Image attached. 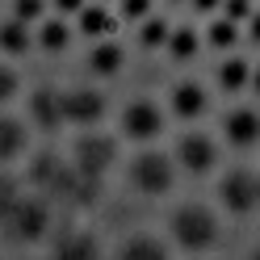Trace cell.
Segmentation results:
<instances>
[{
  "instance_id": "1",
  "label": "cell",
  "mask_w": 260,
  "mask_h": 260,
  "mask_svg": "<svg viewBox=\"0 0 260 260\" xmlns=\"http://www.w3.org/2000/svg\"><path fill=\"white\" fill-rule=\"evenodd\" d=\"M168 226H172V239L181 243L185 252H206V248H214V243H218V218L210 214L206 206H198V202L176 206L172 218H168Z\"/></svg>"
},
{
  "instance_id": "2",
  "label": "cell",
  "mask_w": 260,
  "mask_h": 260,
  "mask_svg": "<svg viewBox=\"0 0 260 260\" xmlns=\"http://www.w3.org/2000/svg\"><path fill=\"white\" fill-rule=\"evenodd\" d=\"M0 222H5L9 239H17V243H34V239L46 235V226H51V210H46L42 198H25V193H21V202L13 206Z\"/></svg>"
},
{
  "instance_id": "3",
  "label": "cell",
  "mask_w": 260,
  "mask_h": 260,
  "mask_svg": "<svg viewBox=\"0 0 260 260\" xmlns=\"http://www.w3.org/2000/svg\"><path fill=\"white\" fill-rule=\"evenodd\" d=\"M130 185H135L139 193H147V198H159V193H168L172 181H176V168H172V159L164 151H143L135 155V164H130Z\"/></svg>"
},
{
  "instance_id": "4",
  "label": "cell",
  "mask_w": 260,
  "mask_h": 260,
  "mask_svg": "<svg viewBox=\"0 0 260 260\" xmlns=\"http://www.w3.org/2000/svg\"><path fill=\"white\" fill-rule=\"evenodd\" d=\"M118 159V143H113V135H84L76 143V172L88 176V181H101V172Z\"/></svg>"
},
{
  "instance_id": "5",
  "label": "cell",
  "mask_w": 260,
  "mask_h": 260,
  "mask_svg": "<svg viewBox=\"0 0 260 260\" xmlns=\"http://www.w3.org/2000/svg\"><path fill=\"white\" fill-rule=\"evenodd\" d=\"M218 193H222V206L231 214H248V210L260 206V176H252L248 168H231L222 176Z\"/></svg>"
},
{
  "instance_id": "6",
  "label": "cell",
  "mask_w": 260,
  "mask_h": 260,
  "mask_svg": "<svg viewBox=\"0 0 260 260\" xmlns=\"http://www.w3.org/2000/svg\"><path fill=\"white\" fill-rule=\"evenodd\" d=\"M159 130H164V109H159L155 101H147V96H139V101H130L122 109V135L135 139V143H147L155 139Z\"/></svg>"
},
{
  "instance_id": "7",
  "label": "cell",
  "mask_w": 260,
  "mask_h": 260,
  "mask_svg": "<svg viewBox=\"0 0 260 260\" xmlns=\"http://www.w3.org/2000/svg\"><path fill=\"white\" fill-rule=\"evenodd\" d=\"M59 96H63V122L68 126H96L105 118V109H109L96 88H68Z\"/></svg>"
},
{
  "instance_id": "8",
  "label": "cell",
  "mask_w": 260,
  "mask_h": 260,
  "mask_svg": "<svg viewBox=\"0 0 260 260\" xmlns=\"http://www.w3.org/2000/svg\"><path fill=\"white\" fill-rule=\"evenodd\" d=\"M176 159H181V168H189V172H210L214 159H218V147H214L210 135L189 130V135H181V143H176Z\"/></svg>"
},
{
  "instance_id": "9",
  "label": "cell",
  "mask_w": 260,
  "mask_h": 260,
  "mask_svg": "<svg viewBox=\"0 0 260 260\" xmlns=\"http://www.w3.org/2000/svg\"><path fill=\"white\" fill-rule=\"evenodd\" d=\"M222 139L231 143V147H239V151L256 147L260 143V113L256 109H231L222 118Z\"/></svg>"
},
{
  "instance_id": "10",
  "label": "cell",
  "mask_w": 260,
  "mask_h": 260,
  "mask_svg": "<svg viewBox=\"0 0 260 260\" xmlns=\"http://www.w3.org/2000/svg\"><path fill=\"white\" fill-rule=\"evenodd\" d=\"M51 260H101V243H96L88 231H68L55 239Z\"/></svg>"
},
{
  "instance_id": "11",
  "label": "cell",
  "mask_w": 260,
  "mask_h": 260,
  "mask_svg": "<svg viewBox=\"0 0 260 260\" xmlns=\"http://www.w3.org/2000/svg\"><path fill=\"white\" fill-rule=\"evenodd\" d=\"M29 118H34V126H42V130H59L63 126V96L55 88H38L34 96H29Z\"/></svg>"
},
{
  "instance_id": "12",
  "label": "cell",
  "mask_w": 260,
  "mask_h": 260,
  "mask_svg": "<svg viewBox=\"0 0 260 260\" xmlns=\"http://www.w3.org/2000/svg\"><path fill=\"white\" fill-rule=\"evenodd\" d=\"M210 109V96H206V88L202 84H193V80H181V84L172 88V113L176 118H202V113Z\"/></svg>"
},
{
  "instance_id": "13",
  "label": "cell",
  "mask_w": 260,
  "mask_h": 260,
  "mask_svg": "<svg viewBox=\"0 0 260 260\" xmlns=\"http://www.w3.org/2000/svg\"><path fill=\"white\" fill-rule=\"evenodd\" d=\"M29 147V135L17 118H9V113H0V164H13L21 151Z\"/></svg>"
},
{
  "instance_id": "14",
  "label": "cell",
  "mask_w": 260,
  "mask_h": 260,
  "mask_svg": "<svg viewBox=\"0 0 260 260\" xmlns=\"http://www.w3.org/2000/svg\"><path fill=\"white\" fill-rule=\"evenodd\" d=\"M118 260H168V243L155 235H130L118 248Z\"/></svg>"
},
{
  "instance_id": "15",
  "label": "cell",
  "mask_w": 260,
  "mask_h": 260,
  "mask_svg": "<svg viewBox=\"0 0 260 260\" xmlns=\"http://www.w3.org/2000/svg\"><path fill=\"white\" fill-rule=\"evenodd\" d=\"M122 63H126V51H122L118 42H96L92 55H88V68H92L96 76H118Z\"/></svg>"
},
{
  "instance_id": "16",
  "label": "cell",
  "mask_w": 260,
  "mask_h": 260,
  "mask_svg": "<svg viewBox=\"0 0 260 260\" xmlns=\"http://www.w3.org/2000/svg\"><path fill=\"white\" fill-rule=\"evenodd\" d=\"M0 51L5 55H29V25L17 21V17L0 21Z\"/></svg>"
},
{
  "instance_id": "17",
  "label": "cell",
  "mask_w": 260,
  "mask_h": 260,
  "mask_svg": "<svg viewBox=\"0 0 260 260\" xmlns=\"http://www.w3.org/2000/svg\"><path fill=\"white\" fill-rule=\"evenodd\" d=\"M218 84L226 92H243L252 84V68H248V59H226L222 68H218Z\"/></svg>"
},
{
  "instance_id": "18",
  "label": "cell",
  "mask_w": 260,
  "mask_h": 260,
  "mask_svg": "<svg viewBox=\"0 0 260 260\" xmlns=\"http://www.w3.org/2000/svg\"><path fill=\"white\" fill-rule=\"evenodd\" d=\"M80 34H88V38H105V34H113V17H109L105 9L84 5V13H80Z\"/></svg>"
},
{
  "instance_id": "19",
  "label": "cell",
  "mask_w": 260,
  "mask_h": 260,
  "mask_svg": "<svg viewBox=\"0 0 260 260\" xmlns=\"http://www.w3.org/2000/svg\"><path fill=\"white\" fill-rule=\"evenodd\" d=\"M68 42H72V29L63 21H42L38 25V46L42 51H68Z\"/></svg>"
},
{
  "instance_id": "20",
  "label": "cell",
  "mask_w": 260,
  "mask_h": 260,
  "mask_svg": "<svg viewBox=\"0 0 260 260\" xmlns=\"http://www.w3.org/2000/svg\"><path fill=\"white\" fill-rule=\"evenodd\" d=\"M168 55L189 63L193 55H198V34H193V29H172V34H168Z\"/></svg>"
},
{
  "instance_id": "21",
  "label": "cell",
  "mask_w": 260,
  "mask_h": 260,
  "mask_svg": "<svg viewBox=\"0 0 260 260\" xmlns=\"http://www.w3.org/2000/svg\"><path fill=\"white\" fill-rule=\"evenodd\" d=\"M168 34H172V29L159 21V17H147V21L139 25V42L143 46H168Z\"/></svg>"
},
{
  "instance_id": "22",
  "label": "cell",
  "mask_w": 260,
  "mask_h": 260,
  "mask_svg": "<svg viewBox=\"0 0 260 260\" xmlns=\"http://www.w3.org/2000/svg\"><path fill=\"white\" fill-rule=\"evenodd\" d=\"M42 13H46V0H17L13 5V17L25 25H42Z\"/></svg>"
},
{
  "instance_id": "23",
  "label": "cell",
  "mask_w": 260,
  "mask_h": 260,
  "mask_svg": "<svg viewBox=\"0 0 260 260\" xmlns=\"http://www.w3.org/2000/svg\"><path fill=\"white\" fill-rule=\"evenodd\" d=\"M235 38H239L235 21H214V25H210V46H218V51H226V46H235Z\"/></svg>"
},
{
  "instance_id": "24",
  "label": "cell",
  "mask_w": 260,
  "mask_h": 260,
  "mask_svg": "<svg viewBox=\"0 0 260 260\" xmlns=\"http://www.w3.org/2000/svg\"><path fill=\"white\" fill-rule=\"evenodd\" d=\"M17 202H21V193H17V181H13L9 172H0V218H5V214H9V210L17 206Z\"/></svg>"
},
{
  "instance_id": "25",
  "label": "cell",
  "mask_w": 260,
  "mask_h": 260,
  "mask_svg": "<svg viewBox=\"0 0 260 260\" xmlns=\"http://www.w3.org/2000/svg\"><path fill=\"white\" fill-rule=\"evenodd\" d=\"M147 17H151V0H122V21L143 25Z\"/></svg>"
},
{
  "instance_id": "26",
  "label": "cell",
  "mask_w": 260,
  "mask_h": 260,
  "mask_svg": "<svg viewBox=\"0 0 260 260\" xmlns=\"http://www.w3.org/2000/svg\"><path fill=\"white\" fill-rule=\"evenodd\" d=\"M222 13H226V21H248L252 17V0H222Z\"/></svg>"
},
{
  "instance_id": "27",
  "label": "cell",
  "mask_w": 260,
  "mask_h": 260,
  "mask_svg": "<svg viewBox=\"0 0 260 260\" xmlns=\"http://www.w3.org/2000/svg\"><path fill=\"white\" fill-rule=\"evenodd\" d=\"M21 88V80H17V72L9 68V63H0V101H9L13 92Z\"/></svg>"
},
{
  "instance_id": "28",
  "label": "cell",
  "mask_w": 260,
  "mask_h": 260,
  "mask_svg": "<svg viewBox=\"0 0 260 260\" xmlns=\"http://www.w3.org/2000/svg\"><path fill=\"white\" fill-rule=\"evenodd\" d=\"M59 13H84V0H55Z\"/></svg>"
},
{
  "instance_id": "29",
  "label": "cell",
  "mask_w": 260,
  "mask_h": 260,
  "mask_svg": "<svg viewBox=\"0 0 260 260\" xmlns=\"http://www.w3.org/2000/svg\"><path fill=\"white\" fill-rule=\"evenodd\" d=\"M193 9L198 13H214V9H222V0H193Z\"/></svg>"
},
{
  "instance_id": "30",
  "label": "cell",
  "mask_w": 260,
  "mask_h": 260,
  "mask_svg": "<svg viewBox=\"0 0 260 260\" xmlns=\"http://www.w3.org/2000/svg\"><path fill=\"white\" fill-rule=\"evenodd\" d=\"M252 38H260V13H252Z\"/></svg>"
},
{
  "instance_id": "31",
  "label": "cell",
  "mask_w": 260,
  "mask_h": 260,
  "mask_svg": "<svg viewBox=\"0 0 260 260\" xmlns=\"http://www.w3.org/2000/svg\"><path fill=\"white\" fill-rule=\"evenodd\" d=\"M252 88H256V92H260V68H256V72H252Z\"/></svg>"
},
{
  "instance_id": "32",
  "label": "cell",
  "mask_w": 260,
  "mask_h": 260,
  "mask_svg": "<svg viewBox=\"0 0 260 260\" xmlns=\"http://www.w3.org/2000/svg\"><path fill=\"white\" fill-rule=\"evenodd\" d=\"M252 260H260V252H256V256H252Z\"/></svg>"
}]
</instances>
